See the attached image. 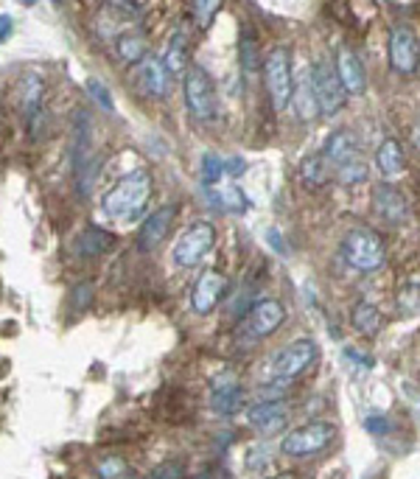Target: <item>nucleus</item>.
<instances>
[{"label": "nucleus", "mask_w": 420, "mask_h": 479, "mask_svg": "<svg viewBox=\"0 0 420 479\" xmlns=\"http://www.w3.org/2000/svg\"><path fill=\"white\" fill-rule=\"evenodd\" d=\"M151 196V174L146 168H135L123 174L121 180L104 194L101 208L110 219H126L135 216L138 211H143V205Z\"/></svg>", "instance_id": "f257e3e1"}, {"label": "nucleus", "mask_w": 420, "mask_h": 479, "mask_svg": "<svg viewBox=\"0 0 420 479\" xmlns=\"http://www.w3.org/2000/svg\"><path fill=\"white\" fill-rule=\"evenodd\" d=\"M342 258L359 272H376L387 261V247L370 227H353L342 239Z\"/></svg>", "instance_id": "f03ea898"}, {"label": "nucleus", "mask_w": 420, "mask_h": 479, "mask_svg": "<svg viewBox=\"0 0 420 479\" xmlns=\"http://www.w3.org/2000/svg\"><path fill=\"white\" fill-rule=\"evenodd\" d=\"M264 82L267 93L272 98V107L280 113L292 104V87H295V65H292V50L286 45H278L269 50L264 59Z\"/></svg>", "instance_id": "7ed1b4c3"}, {"label": "nucleus", "mask_w": 420, "mask_h": 479, "mask_svg": "<svg viewBox=\"0 0 420 479\" xmlns=\"http://www.w3.org/2000/svg\"><path fill=\"white\" fill-rule=\"evenodd\" d=\"M186 107L196 121H214L219 113V98H216V85L210 79V73L202 65H191L186 70Z\"/></svg>", "instance_id": "20e7f679"}, {"label": "nucleus", "mask_w": 420, "mask_h": 479, "mask_svg": "<svg viewBox=\"0 0 420 479\" xmlns=\"http://www.w3.org/2000/svg\"><path fill=\"white\" fill-rule=\"evenodd\" d=\"M336 438V426L328 420H311L300 429H292L286 432V438L280 440V451L286 457H311V454L325 451Z\"/></svg>", "instance_id": "39448f33"}, {"label": "nucleus", "mask_w": 420, "mask_h": 479, "mask_svg": "<svg viewBox=\"0 0 420 479\" xmlns=\"http://www.w3.org/2000/svg\"><path fill=\"white\" fill-rule=\"evenodd\" d=\"M214 244H216V227L210 221H194L174 244V252H171L174 264L182 269H191L214 249Z\"/></svg>", "instance_id": "423d86ee"}, {"label": "nucleus", "mask_w": 420, "mask_h": 479, "mask_svg": "<svg viewBox=\"0 0 420 479\" xmlns=\"http://www.w3.org/2000/svg\"><path fill=\"white\" fill-rule=\"evenodd\" d=\"M311 79H314V90H317V104H320V115L333 118L339 110L345 107V87L339 82L336 68L331 59H317L311 68Z\"/></svg>", "instance_id": "0eeeda50"}, {"label": "nucleus", "mask_w": 420, "mask_h": 479, "mask_svg": "<svg viewBox=\"0 0 420 479\" xmlns=\"http://www.w3.org/2000/svg\"><path fill=\"white\" fill-rule=\"evenodd\" d=\"M283 322H286L283 303L275 297H264L250 309V314H244V331L250 334V339H267Z\"/></svg>", "instance_id": "6e6552de"}, {"label": "nucleus", "mask_w": 420, "mask_h": 479, "mask_svg": "<svg viewBox=\"0 0 420 479\" xmlns=\"http://www.w3.org/2000/svg\"><path fill=\"white\" fill-rule=\"evenodd\" d=\"M314 362H317V342H314V339H297L292 345H286L272 359V373L278 378H297Z\"/></svg>", "instance_id": "1a4fd4ad"}, {"label": "nucleus", "mask_w": 420, "mask_h": 479, "mask_svg": "<svg viewBox=\"0 0 420 479\" xmlns=\"http://www.w3.org/2000/svg\"><path fill=\"white\" fill-rule=\"evenodd\" d=\"M389 65L401 76H412L420 65V42L409 25H396L389 32Z\"/></svg>", "instance_id": "9d476101"}, {"label": "nucleus", "mask_w": 420, "mask_h": 479, "mask_svg": "<svg viewBox=\"0 0 420 479\" xmlns=\"http://www.w3.org/2000/svg\"><path fill=\"white\" fill-rule=\"evenodd\" d=\"M242 398H244V390H242L239 375L233 370L219 373L214 378V384H210V410L216 415H235L242 407Z\"/></svg>", "instance_id": "9b49d317"}, {"label": "nucleus", "mask_w": 420, "mask_h": 479, "mask_svg": "<svg viewBox=\"0 0 420 479\" xmlns=\"http://www.w3.org/2000/svg\"><path fill=\"white\" fill-rule=\"evenodd\" d=\"M224 289H227V275L219 269H205L191 289V309L196 314H210L219 306Z\"/></svg>", "instance_id": "f8f14e48"}, {"label": "nucleus", "mask_w": 420, "mask_h": 479, "mask_svg": "<svg viewBox=\"0 0 420 479\" xmlns=\"http://www.w3.org/2000/svg\"><path fill=\"white\" fill-rule=\"evenodd\" d=\"M333 68H336V76H339V82H342L348 95H359V93L367 90V70H364V62L359 59V54L353 48L339 45Z\"/></svg>", "instance_id": "ddd939ff"}, {"label": "nucleus", "mask_w": 420, "mask_h": 479, "mask_svg": "<svg viewBox=\"0 0 420 479\" xmlns=\"http://www.w3.org/2000/svg\"><path fill=\"white\" fill-rule=\"evenodd\" d=\"M286 418H288V403L280 401V398L260 401V403H255V407H250V412H247L250 426L258 429L260 435H278V432H283Z\"/></svg>", "instance_id": "4468645a"}, {"label": "nucleus", "mask_w": 420, "mask_h": 479, "mask_svg": "<svg viewBox=\"0 0 420 479\" xmlns=\"http://www.w3.org/2000/svg\"><path fill=\"white\" fill-rule=\"evenodd\" d=\"M174 216H177V205L174 202H169V205L163 208H157L141 227V233H138V249L143 252H154L157 247H160L171 230V224H174Z\"/></svg>", "instance_id": "2eb2a0df"}, {"label": "nucleus", "mask_w": 420, "mask_h": 479, "mask_svg": "<svg viewBox=\"0 0 420 479\" xmlns=\"http://www.w3.org/2000/svg\"><path fill=\"white\" fill-rule=\"evenodd\" d=\"M373 211L379 213V219H384L389 224H401L409 219V202L396 185L379 183L373 188Z\"/></svg>", "instance_id": "dca6fc26"}, {"label": "nucleus", "mask_w": 420, "mask_h": 479, "mask_svg": "<svg viewBox=\"0 0 420 479\" xmlns=\"http://www.w3.org/2000/svg\"><path fill=\"white\" fill-rule=\"evenodd\" d=\"M90 143H93V132H90L87 113L78 110L76 113V126H73V151H70L78 185H82V180H85V168L90 166Z\"/></svg>", "instance_id": "f3484780"}, {"label": "nucleus", "mask_w": 420, "mask_h": 479, "mask_svg": "<svg viewBox=\"0 0 420 479\" xmlns=\"http://www.w3.org/2000/svg\"><path fill=\"white\" fill-rule=\"evenodd\" d=\"M138 90L146 98H163L169 93V70L163 59L146 57L138 68Z\"/></svg>", "instance_id": "a211bd4d"}, {"label": "nucleus", "mask_w": 420, "mask_h": 479, "mask_svg": "<svg viewBox=\"0 0 420 479\" xmlns=\"http://www.w3.org/2000/svg\"><path fill=\"white\" fill-rule=\"evenodd\" d=\"M320 155L325 158V163L331 168L342 166L353 158H359V138L353 130H336L328 140H325V149L320 151Z\"/></svg>", "instance_id": "6ab92c4d"}, {"label": "nucleus", "mask_w": 420, "mask_h": 479, "mask_svg": "<svg viewBox=\"0 0 420 479\" xmlns=\"http://www.w3.org/2000/svg\"><path fill=\"white\" fill-rule=\"evenodd\" d=\"M292 107L297 113L300 121H314L320 115V104H317V90H314V79H311V70H303L297 79H295V87H292Z\"/></svg>", "instance_id": "aec40b11"}, {"label": "nucleus", "mask_w": 420, "mask_h": 479, "mask_svg": "<svg viewBox=\"0 0 420 479\" xmlns=\"http://www.w3.org/2000/svg\"><path fill=\"white\" fill-rule=\"evenodd\" d=\"M110 247H115V236L107 233V230H101V227H96V224L85 227V230L78 233V239H76V252L82 258H98Z\"/></svg>", "instance_id": "412c9836"}, {"label": "nucleus", "mask_w": 420, "mask_h": 479, "mask_svg": "<svg viewBox=\"0 0 420 479\" xmlns=\"http://www.w3.org/2000/svg\"><path fill=\"white\" fill-rule=\"evenodd\" d=\"M42 95H45L42 82L37 76H29V79L23 82V113L29 118L32 135H37V123L42 121Z\"/></svg>", "instance_id": "4be33fe9"}, {"label": "nucleus", "mask_w": 420, "mask_h": 479, "mask_svg": "<svg viewBox=\"0 0 420 479\" xmlns=\"http://www.w3.org/2000/svg\"><path fill=\"white\" fill-rule=\"evenodd\" d=\"M406 166L404 149L396 138H384L381 146L376 149V168L381 171V176H398Z\"/></svg>", "instance_id": "5701e85b"}, {"label": "nucleus", "mask_w": 420, "mask_h": 479, "mask_svg": "<svg viewBox=\"0 0 420 479\" xmlns=\"http://www.w3.org/2000/svg\"><path fill=\"white\" fill-rule=\"evenodd\" d=\"M207 199L216 211H227V213H247V208H250V199L239 185H224L216 191H207Z\"/></svg>", "instance_id": "b1692460"}, {"label": "nucleus", "mask_w": 420, "mask_h": 479, "mask_svg": "<svg viewBox=\"0 0 420 479\" xmlns=\"http://www.w3.org/2000/svg\"><path fill=\"white\" fill-rule=\"evenodd\" d=\"M163 65H166L169 76L182 73V70L188 68V37H186V32L177 29V32L171 34V40H169V45H166Z\"/></svg>", "instance_id": "393cba45"}, {"label": "nucleus", "mask_w": 420, "mask_h": 479, "mask_svg": "<svg viewBox=\"0 0 420 479\" xmlns=\"http://www.w3.org/2000/svg\"><path fill=\"white\" fill-rule=\"evenodd\" d=\"M300 180L306 188H320L331 180V166L325 163L323 155H311L300 166Z\"/></svg>", "instance_id": "a878e982"}, {"label": "nucleus", "mask_w": 420, "mask_h": 479, "mask_svg": "<svg viewBox=\"0 0 420 479\" xmlns=\"http://www.w3.org/2000/svg\"><path fill=\"white\" fill-rule=\"evenodd\" d=\"M353 328L364 337H376L379 328H381V314L373 303H359L353 309Z\"/></svg>", "instance_id": "bb28decb"}, {"label": "nucleus", "mask_w": 420, "mask_h": 479, "mask_svg": "<svg viewBox=\"0 0 420 479\" xmlns=\"http://www.w3.org/2000/svg\"><path fill=\"white\" fill-rule=\"evenodd\" d=\"M333 174H336V180L342 183V185H359V183L367 180L370 168H367L364 158L359 155V158H353V160H348V163H342V166H336Z\"/></svg>", "instance_id": "cd10ccee"}, {"label": "nucleus", "mask_w": 420, "mask_h": 479, "mask_svg": "<svg viewBox=\"0 0 420 479\" xmlns=\"http://www.w3.org/2000/svg\"><path fill=\"white\" fill-rule=\"evenodd\" d=\"M118 54L126 62H143L146 59V40L143 34H121L118 37Z\"/></svg>", "instance_id": "c85d7f7f"}, {"label": "nucleus", "mask_w": 420, "mask_h": 479, "mask_svg": "<svg viewBox=\"0 0 420 479\" xmlns=\"http://www.w3.org/2000/svg\"><path fill=\"white\" fill-rule=\"evenodd\" d=\"M222 174H224V160L207 151V155L202 158V183L205 185H216L222 180Z\"/></svg>", "instance_id": "c756f323"}, {"label": "nucleus", "mask_w": 420, "mask_h": 479, "mask_svg": "<svg viewBox=\"0 0 420 479\" xmlns=\"http://www.w3.org/2000/svg\"><path fill=\"white\" fill-rule=\"evenodd\" d=\"M96 471H98V479H123L129 465L123 457H104Z\"/></svg>", "instance_id": "7c9ffc66"}, {"label": "nucleus", "mask_w": 420, "mask_h": 479, "mask_svg": "<svg viewBox=\"0 0 420 479\" xmlns=\"http://www.w3.org/2000/svg\"><path fill=\"white\" fill-rule=\"evenodd\" d=\"M87 93H90V98L96 101V104L101 107V110H107V113H113L115 110V104H113V95H110V90H107V85H104L101 79H87Z\"/></svg>", "instance_id": "2f4dec72"}, {"label": "nucleus", "mask_w": 420, "mask_h": 479, "mask_svg": "<svg viewBox=\"0 0 420 479\" xmlns=\"http://www.w3.org/2000/svg\"><path fill=\"white\" fill-rule=\"evenodd\" d=\"M242 68H244L247 79L255 76V70H258V48L250 34H244V40H242Z\"/></svg>", "instance_id": "473e14b6"}, {"label": "nucleus", "mask_w": 420, "mask_h": 479, "mask_svg": "<svg viewBox=\"0 0 420 479\" xmlns=\"http://www.w3.org/2000/svg\"><path fill=\"white\" fill-rule=\"evenodd\" d=\"M269 460H272V448H269L267 443H258V446H250V448H247V468H250V471L264 468Z\"/></svg>", "instance_id": "72a5a7b5"}, {"label": "nucleus", "mask_w": 420, "mask_h": 479, "mask_svg": "<svg viewBox=\"0 0 420 479\" xmlns=\"http://www.w3.org/2000/svg\"><path fill=\"white\" fill-rule=\"evenodd\" d=\"M219 12V0H205V4H191V14L196 20V25H202V29H207L210 20L216 17Z\"/></svg>", "instance_id": "f704fd0d"}, {"label": "nucleus", "mask_w": 420, "mask_h": 479, "mask_svg": "<svg viewBox=\"0 0 420 479\" xmlns=\"http://www.w3.org/2000/svg\"><path fill=\"white\" fill-rule=\"evenodd\" d=\"M149 479H182V465L179 463H163L151 471Z\"/></svg>", "instance_id": "c9c22d12"}, {"label": "nucleus", "mask_w": 420, "mask_h": 479, "mask_svg": "<svg viewBox=\"0 0 420 479\" xmlns=\"http://www.w3.org/2000/svg\"><path fill=\"white\" fill-rule=\"evenodd\" d=\"M14 32V20L9 14H0V42H6Z\"/></svg>", "instance_id": "e433bc0d"}, {"label": "nucleus", "mask_w": 420, "mask_h": 479, "mask_svg": "<svg viewBox=\"0 0 420 479\" xmlns=\"http://www.w3.org/2000/svg\"><path fill=\"white\" fill-rule=\"evenodd\" d=\"M244 160L242 158H230V160H224V174H233V176H239V174H244Z\"/></svg>", "instance_id": "4c0bfd02"}, {"label": "nucleus", "mask_w": 420, "mask_h": 479, "mask_svg": "<svg viewBox=\"0 0 420 479\" xmlns=\"http://www.w3.org/2000/svg\"><path fill=\"white\" fill-rule=\"evenodd\" d=\"M85 297H93V286H78L76 292H73V300H76V309H82V306H87V300Z\"/></svg>", "instance_id": "58836bf2"}, {"label": "nucleus", "mask_w": 420, "mask_h": 479, "mask_svg": "<svg viewBox=\"0 0 420 479\" xmlns=\"http://www.w3.org/2000/svg\"><path fill=\"white\" fill-rule=\"evenodd\" d=\"M409 140L415 143V149H420V118L412 123V132H409Z\"/></svg>", "instance_id": "ea45409f"}, {"label": "nucleus", "mask_w": 420, "mask_h": 479, "mask_svg": "<svg viewBox=\"0 0 420 479\" xmlns=\"http://www.w3.org/2000/svg\"><path fill=\"white\" fill-rule=\"evenodd\" d=\"M272 479H297L295 474H278V476H272Z\"/></svg>", "instance_id": "a19ab883"}]
</instances>
